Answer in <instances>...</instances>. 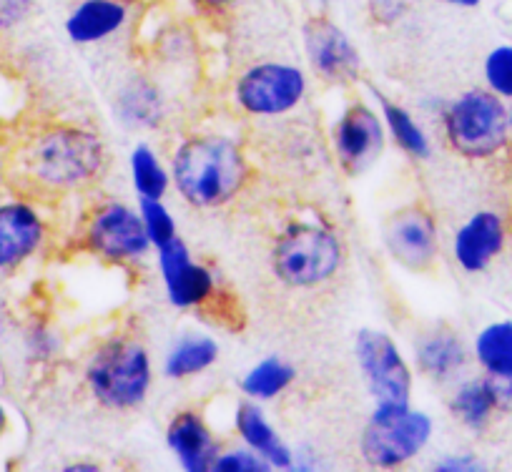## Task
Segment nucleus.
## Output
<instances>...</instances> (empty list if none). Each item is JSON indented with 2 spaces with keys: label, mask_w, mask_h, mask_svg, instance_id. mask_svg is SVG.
Returning a JSON list of instances; mask_svg holds the SVG:
<instances>
[{
  "label": "nucleus",
  "mask_w": 512,
  "mask_h": 472,
  "mask_svg": "<svg viewBox=\"0 0 512 472\" xmlns=\"http://www.w3.org/2000/svg\"><path fill=\"white\" fill-rule=\"evenodd\" d=\"M447 412L470 435H485L495 425L497 417H500L497 415L490 377L480 372V375L460 377L455 385H450Z\"/></svg>",
  "instance_id": "aec40b11"
},
{
  "label": "nucleus",
  "mask_w": 512,
  "mask_h": 472,
  "mask_svg": "<svg viewBox=\"0 0 512 472\" xmlns=\"http://www.w3.org/2000/svg\"><path fill=\"white\" fill-rule=\"evenodd\" d=\"M344 264L342 236L317 219H294L277 234L269 252L274 279L287 289H317L332 282Z\"/></svg>",
  "instance_id": "39448f33"
},
{
  "label": "nucleus",
  "mask_w": 512,
  "mask_h": 472,
  "mask_svg": "<svg viewBox=\"0 0 512 472\" xmlns=\"http://www.w3.org/2000/svg\"><path fill=\"white\" fill-rule=\"evenodd\" d=\"M309 98V76L292 61L249 63L231 83V103L256 124H277L297 113Z\"/></svg>",
  "instance_id": "423d86ee"
},
{
  "label": "nucleus",
  "mask_w": 512,
  "mask_h": 472,
  "mask_svg": "<svg viewBox=\"0 0 512 472\" xmlns=\"http://www.w3.org/2000/svg\"><path fill=\"white\" fill-rule=\"evenodd\" d=\"M211 472H274L272 465L262 455H256L246 445L221 447L219 457L214 462Z\"/></svg>",
  "instance_id": "c756f323"
},
{
  "label": "nucleus",
  "mask_w": 512,
  "mask_h": 472,
  "mask_svg": "<svg viewBox=\"0 0 512 472\" xmlns=\"http://www.w3.org/2000/svg\"><path fill=\"white\" fill-rule=\"evenodd\" d=\"M482 86L512 103V43H497L482 58Z\"/></svg>",
  "instance_id": "c85d7f7f"
},
{
  "label": "nucleus",
  "mask_w": 512,
  "mask_h": 472,
  "mask_svg": "<svg viewBox=\"0 0 512 472\" xmlns=\"http://www.w3.org/2000/svg\"><path fill=\"white\" fill-rule=\"evenodd\" d=\"M21 352L31 367L53 365L63 352V339L46 319H28L21 329Z\"/></svg>",
  "instance_id": "bb28decb"
},
{
  "label": "nucleus",
  "mask_w": 512,
  "mask_h": 472,
  "mask_svg": "<svg viewBox=\"0 0 512 472\" xmlns=\"http://www.w3.org/2000/svg\"><path fill=\"white\" fill-rule=\"evenodd\" d=\"M430 467L435 472H480L487 470V462L472 450H452L440 452Z\"/></svg>",
  "instance_id": "473e14b6"
},
{
  "label": "nucleus",
  "mask_w": 512,
  "mask_h": 472,
  "mask_svg": "<svg viewBox=\"0 0 512 472\" xmlns=\"http://www.w3.org/2000/svg\"><path fill=\"white\" fill-rule=\"evenodd\" d=\"M154 262L166 302L179 312H201L221 294L219 274L209 264L194 259V252L181 236L166 247L154 249Z\"/></svg>",
  "instance_id": "9b49d317"
},
{
  "label": "nucleus",
  "mask_w": 512,
  "mask_h": 472,
  "mask_svg": "<svg viewBox=\"0 0 512 472\" xmlns=\"http://www.w3.org/2000/svg\"><path fill=\"white\" fill-rule=\"evenodd\" d=\"M128 184L134 191L136 201L141 199H166L174 191L171 181V166L164 156L146 141L131 146L128 151Z\"/></svg>",
  "instance_id": "393cba45"
},
{
  "label": "nucleus",
  "mask_w": 512,
  "mask_h": 472,
  "mask_svg": "<svg viewBox=\"0 0 512 472\" xmlns=\"http://www.w3.org/2000/svg\"><path fill=\"white\" fill-rule=\"evenodd\" d=\"M166 111L164 91L144 76L128 78L113 96V118L131 131H156L169 116Z\"/></svg>",
  "instance_id": "412c9836"
},
{
  "label": "nucleus",
  "mask_w": 512,
  "mask_h": 472,
  "mask_svg": "<svg viewBox=\"0 0 512 472\" xmlns=\"http://www.w3.org/2000/svg\"><path fill=\"white\" fill-rule=\"evenodd\" d=\"M81 247L91 257L113 267H136L154 254L139 206L113 196L96 201L86 211L81 226Z\"/></svg>",
  "instance_id": "6e6552de"
},
{
  "label": "nucleus",
  "mask_w": 512,
  "mask_h": 472,
  "mask_svg": "<svg viewBox=\"0 0 512 472\" xmlns=\"http://www.w3.org/2000/svg\"><path fill=\"white\" fill-rule=\"evenodd\" d=\"M297 382V367L282 360L279 354H269L249 367L239 380V392L246 400L272 402L282 397Z\"/></svg>",
  "instance_id": "a878e982"
},
{
  "label": "nucleus",
  "mask_w": 512,
  "mask_h": 472,
  "mask_svg": "<svg viewBox=\"0 0 512 472\" xmlns=\"http://www.w3.org/2000/svg\"><path fill=\"white\" fill-rule=\"evenodd\" d=\"M435 417L410 405H374L362 435L359 457L377 470H397L410 465L430 447L435 437Z\"/></svg>",
  "instance_id": "0eeeda50"
},
{
  "label": "nucleus",
  "mask_w": 512,
  "mask_h": 472,
  "mask_svg": "<svg viewBox=\"0 0 512 472\" xmlns=\"http://www.w3.org/2000/svg\"><path fill=\"white\" fill-rule=\"evenodd\" d=\"M379 101V116H382L384 131H387V139L412 161H430L435 154V144H432L430 131L422 126L420 118L415 116L412 108H407L405 103L390 101V98L377 96Z\"/></svg>",
  "instance_id": "5701e85b"
},
{
  "label": "nucleus",
  "mask_w": 512,
  "mask_h": 472,
  "mask_svg": "<svg viewBox=\"0 0 512 472\" xmlns=\"http://www.w3.org/2000/svg\"><path fill=\"white\" fill-rule=\"evenodd\" d=\"M384 244L405 269L427 272L440 259V226L425 206H405L384 224Z\"/></svg>",
  "instance_id": "2eb2a0df"
},
{
  "label": "nucleus",
  "mask_w": 512,
  "mask_h": 472,
  "mask_svg": "<svg viewBox=\"0 0 512 472\" xmlns=\"http://www.w3.org/2000/svg\"><path fill=\"white\" fill-rule=\"evenodd\" d=\"M221 347L211 334L184 332L169 344L161 362V375L171 382H186L201 377L219 362Z\"/></svg>",
  "instance_id": "4be33fe9"
},
{
  "label": "nucleus",
  "mask_w": 512,
  "mask_h": 472,
  "mask_svg": "<svg viewBox=\"0 0 512 472\" xmlns=\"http://www.w3.org/2000/svg\"><path fill=\"white\" fill-rule=\"evenodd\" d=\"M442 141L455 156L475 164L497 161L512 151L510 103L485 86H472L442 103Z\"/></svg>",
  "instance_id": "20e7f679"
},
{
  "label": "nucleus",
  "mask_w": 512,
  "mask_h": 472,
  "mask_svg": "<svg viewBox=\"0 0 512 472\" xmlns=\"http://www.w3.org/2000/svg\"><path fill=\"white\" fill-rule=\"evenodd\" d=\"M492 382V395H495L497 415L512 417V377L507 380H490Z\"/></svg>",
  "instance_id": "f704fd0d"
},
{
  "label": "nucleus",
  "mask_w": 512,
  "mask_h": 472,
  "mask_svg": "<svg viewBox=\"0 0 512 472\" xmlns=\"http://www.w3.org/2000/svg\"><path fill=\"white\" fill-rule=\"evenodd\" d=\"M11 425H13L11 410H8V405L3 402V397H0V442L8 437V432H11Z\"/></svg>",
  "instance_id": "e433bc0d"
},
{
  "label": "nucleus",
  "mask_w": 512,
  "mask_h": 472,
  "mask_svg": "<svg viewBox=\"0 0 512 472\" xmlns=\"http://www.w3.org/2000/svg\"><path fill=\"white\" fill-rule=\"evenodd\" d=\"M63 470H66V472H96V470H101V465H98V462L76 460V462H68Z\"/></svg>",
  "instance_id": "4c0bfd02"
},
{
  "label": "nucleus",
  "mask_w": 512,
  "mask_h": 472,
  "mask_svg": "<svg viewBox=\"0 0 512 472\" xmlns=\"http://www.w3.org/2000/svg\"><path fill=\"white\" fill-rule=\"evenodd\" d=\"M38 0H0V36H16L36 18Z\"/></svg>",
  "instance_id": "7c9ffc66"
},
{
  "label": "nucleus",
  "mask_w": 512,
  "mask_h": 472,
  "mask_svg": "<svg viewBox=\"0 0 512 472\" xmlns=\"http://www.w3.org/2000/svg\"><path fill=\"white\" fill-rule=\"evenodd\" d=\"M470 354L472 365L490 380L512 377V319H495L477 329Z\"/></svg>",
  "instance_id": "b1692460"
},
{
  "label": "nucleus",
  "mask_w": 512,
  "mask_h": 472,
  "mask_svg": "<svg viewBox=\"0 0 512 472\" xmlns=\"http://www.w3.org/2000/svg\"><path fill=\"white\" fill-rule=\"evenodd\" d=\"M510 244V221L500 209L482 206L467 214L450 236V257L467 277L485 274Z\"/></svg>",
  "instance_id": "4468645a"
},
{
  "label": "nucleus",
  "mask_w": 512,
  "mask_h": 472,
  "mask_svg": "<svg viewBox=\"0 0 512 472\" xmlns=\"http://www.w3.org/2000/svg\"><path fill=\"white\" fill-rule=\"evenodd\" d=\"M510 129H512V103H510Z\"/></svg>",
  "instance_id": "ea45409f"
},
{
  "label": "nucleus",
  "mask_w": 512,
  "mask_h": 472,
  "mask_svg": "<svg viewBox=\"0 0 512 472\" xmlns=\"http://www.w3.org/2000/svg\"><path fill=\"white\" fill-rule=\"evenodd\" d=\"M231 425H234L236 437L241 445L254 450L256 455H262L264 460L272 465V470L292 472L294 465V447L282 437V432L272 425V420L264 412L262 402L241 400L234 407L231 415Z\"/></svg>",
  "instance_id": "6ab92c4d"
},
{
  "label": "nucleus",
  "mask_w": 512,
  "mask_h": 472,
  "mask_svg": "<svg viewBox=\"0 0 512 472\" xmlns=\"http://www.w3.org/2000/svg\"><path fill=\"white\" fill-rule=\"evenodd\" d=\"M136 206H139L151 247L159 249L179 239V221H176V214L166 204V199H141Z\"/></svg>",
  "instance_id": "cd10ccee"
},
{
  "label": "nucleus",
  "mask_w": 512,
  "mask_h": 472,
  "mask_svg": "<svg viewBox=\"0 0 512 472\" xmlns=\"http://www.w3.org/2000/svg\"><path fill=\"white\" fill-rule=\"evenodd\" d=\"M174 191L186 206L216 211L239 199L254 176L244 141L226 131H191L169 156Z\"/></svg>",
  "instance_id": "f03ea898"
},
{
  "label": "nucleus",
  "mask_w": 512,
  "mask_h": 472,
  "mask_svg": "<svg viewBox=\"0 0 512 472\" xmlns=\"http://www.w3.org/2000/svg\"><path fill=\"white\" fill-rule=\"evenodd\" d=\"M108 146L96 129L73 121H46L23 131L6 159L13 191L38 201L68 199L106 176Z\"/></svg>",
  "instance_id": "f257e3e1"
},
{
  "label": "nucleus",
  "mask_w": 512,
  "mask_h": 472,
  "mask_svg": "<svg viewBox=\"0 0 512 472\" xmlns=\"http://www.w3.org/2000/svg\"><path fill=\"white\" fill-rule=\"evenodd\" d=\"M354 360L374 405H410L415 392V367L390 332L359 329Z\"/></svg>",
  "instance_id": "1a4fd4ad"
},
{
  "label": "nucleus",
  "mask_w": 512,
  "mask_h": 472,
  "mask_svg": "<svg viewBox=\"0 0 512 472\" xmlns=\"http://www.w3.org/2000/svg\"><path fill=\"white\" fill-rule=\"evenodd\" d=\"M317 467H319V455L314 447H307V445L294 447L292 472H309V470H317Z\"/></svg>",
  "instance_id": "c9c22d12"
},
{
  "label": "nucleus",
  "mask_w": 512,
  "mask_h": 472,
  "mask_svg": "<svg viewBox=\"0 0 512 472\" xmlns=\"http://www.w3.org/2000/svg\"><path fill=\"white\" fill-rule=\"evenodd\" d=\"M131 0H76L63 18V33L78 48H96L121 38L134 26Z\"/></svg>",
  "instance_id": "f3484780"
},
{
  "label": "nucleus",
  "mask_w": 512,
  "mask_h": 472,
  "mask_svg": "<svg viewBox=\"0 0 512 472\" xmlns=\"http://www.w3.org/2000/svg\"><path fill=\"white\" fill-rule=\"evenodd\" d=\"M472 365L470 344L460 337V332L437 324L427 329L412 344V367L415 375L432 385L450 387L460 377L467 375Z\"/></svg>",
  "instance_id": "dca6fc26"
},
{
  "label": "nucleus",
  "mask_w": 512,
  "mask_h": 472,
  "mask_svg": "<svg viewBox=\"0 0 512 472\" xmlns=\"http://www.w3.org/2000/svg\"><path fill=\"white\" fill-rule=\"evenodd\" d=\"M191 8H194L199 16H209V18H221L234 13L236 8L244 3V0H186Z\"/></svg>",
  "instance_id": "72a5a7b5"
},
{
  "label": "nucleus",
  "mask_w": 512,
  "mask_h": 472,
  "mask_svg": "<svg viewBox=\"0 0 512 472\" xmlns=\"http://www.w3.org/2000/svg\"><path fill=\"white\" fill-rule=\"evenodd\" d=\"M51 239L46 201L13 191L0 196V277H13L36 262Z\"/></svg>",
  "instance_id": "9d476101"
},
{
  "label": "nucleus",
  "mask_w": 512,
  "mask_h": 472,
  "mask_svg": "<svg viewBox=\"0 0 512 472\" xmlns=\"http://www.w3.org/2000/svg\"><path fill=\"white\" fill-rule=\"evenodd\" d=\"M367 11L372 23L382 28H395L412 11V0H367Z\"/></svg>",
  "instance_id": "2f4dec72"
},
{
  "label": "nucleus",
  "mask_w": 512,
  "mask_h": 472,
  "mask_svg": "<svg viewBox=\"0 0 512 472\" xmlns=\"http://www.w3.org/2000/svg\"><path fill=\"white\" fill-rule=\"evenodd\" d=\"M93 405L113 415L136 412L146 405L156 382L154 357L134 332H111L88 352L81 372Z\"/></svg>",
  "instance_id": "7ed1b4c3"
},
{
  "label": "nucleus",
  "mask_w": 512,
  "mask_h": 472,
  "mask_svg": "<svg viewBox=\"0 0 512 472\" xmlns=\"http://www.w3.org/2000/svg\"><path fill=\"white\" fill-rule=\"evenodd\" d=\"M329 146L344 174L357 176L367 171L387 146V131L377 108L362 98L349 101L329 129Z\"/></svg>",
  "instance_id": "f8f14e48"
},
{
  "label": "nucleus",
  "mask_w": 512,
  "mask_h": 472,
  "mask_svg": "<svg viewBox=\"0 0 512 472\" xmlns=\"http://www.w3.org/2000/svg\"><path fill=\"white\" fill-rule=\"evenodd\" d=\"M302 48L307 66L319 81L332 86L354 83L362 73L357 43L327 13H314L302 26Z\"/></svg>",
  "instance_id": "ddd939ff"
},
{
  "label": "nucleus",
  "mask_w": 512,
  "mask_h": 472,
  "mask_svg": "<svg viewBox=\"0 0 512 472\" xmlns=\"http://www.w3.org/2000/svg\"><path fill=\"white\" fill-rule=\"evenodd\" d=\"M437 3L450 8H462V11H472V8H480L482 0H437Z\"/></svg>",
  "instance_id": "58836bf2"
},
{
  "label": "nucleus",
  "mask_w": 512,
  "mask_h": 472,
  "mask_svg": "<svg viewBox=\"0 0 512 472\" xmlns=\"http://www.w3.org/2000/svg\"><path fill=\"white\" fill-rule=\"evenodd\" d=\"M164 440L174 460L186 472H211L221 452V440L206 417L196 407L174 412L164 432Z\"/></svg>",
  "instance_id": "a211bd4d"
}]
</instances>
